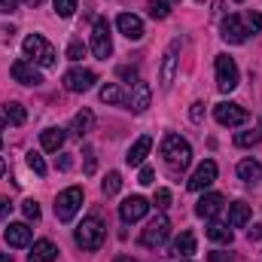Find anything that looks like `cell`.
<instances>
[{"mask_svg":"<svg viewBox=\"0 0 262 262\" xmlns=\"http://www.w3.org/2000/svg\"><path fill=\"white\" fill-rule=\"evenodd\" d=\"M213 180H216V162H210V159H207V162H201V165H198L195 174L189 177V189H192V192H201V189H207Z\"/></svg>","mask_w":262,"mask_h":262,"instance_id":"5bb4252c","label":"cell"},{"mask_svg":"<svg viewBox=\"0 0 262 262\" xmlns=\"http://www.w3.org/2000/svg\"><path fill=\"white\" fill-rule=\"evenodd\" d=\"M152 204H156L159 210H165V207L171 204V192H168V189H156V195H152Z\"/></svg>","mask_w":262,"mask_h":262,"instance_id":"d590c367","label":"cell"},{"mask_svg":"<svg viewBox=\"0 0 262 262\" xmlns=\"http://www.w3.org/2000/svg\"><path fill=\"white\" fill-rule=\"evenodd\" d=\"M259 143V131H238L235 134V146L247 149V146H256Z\"/></svg>","mask_w":262,"mask_h":262,"instance_id":"f546056e","label":"cell"},{"mask_svg":"<svg viewBox=\"0 0 262 262\" xmlns=\"http://www.w3.org/2000/svg\"><path fill=\"white\" fill-rule=\"evenodd\" d=\"M25 3H28V6H40L43 0H25Z\"/></svg>","mask_w":262,"mask_h":262,"instance_id":"681fc988","label":"cell"},{"mask_svg":"<svg viewBox=\"0 0 262 262\" xmlns=\"http://www.w3.org/2000/svg\"><path fill=\"white\" fill-rule=\"evenodd\" d=\"M58 259V247L52 244V241H37L34 247H31V253H28V262H55Z\"/></svg>","mask_w":262,"mask_h":262,"instance_id":"d6986e66","label":"cell"},{"mask_svg":"<svg viewBox=\"0 0 262 262\" xmlns=\"http://www.w3.org/2000/svg\"><path fill=\"white\" fill-rule=\"evenodd\" d=\"M177 52H180V40H171V46H168V52H165V58H162V73H159L162 89H171V82H174V73H177Z\"/></svg>","mask_w":262,"mask_h":262,"instance_id":"7c38bea8","label":"cell"},{"mask_svg":"<svg viewBox=\"0 0 262 262\" xmlns=\"http://www.w3.org/2000/svg\"><path fill=\"white\" fill-rule=\"evenodd\" d=\"M223 204H226V198L220 195V192H207V195L195 204V213L198 216H204V220H213V216L223 210Z\"/></svg>","mask_w":262,"mask_h":262,"instance_id":"ac0fdd59","label":"cell"},{"mask_svg":"<svg viewBox=\"0 0 262 262\" xmlns=\"http://www.w3.org/2000/svg\"><path fill=\"white\" fill-rule=\"evenodd\" d=\"M92 128H95V113H92V110H79V113L73 116V122H70V131H73L76 137H85Z\"/></svg>","mask_w":262,"mask_h":262,"instance_id":"44dd1931","label":"cell"},{"mask_svg":"<svg viewBox=\"0 0 262 262\" xmlns=\"http://www.w3.org/2000/svg\"><path fill=\"white\" fill-rule=\"evenodd\" d=\"M119 76H122L125 82H140V79H137V70H134V67H119Z\"/></svg>","mask_w":262,"mask_h":262,"instance_id":"ab89813d","label":"cell"},{"mask_svg":"<svg viewBox=\"0 0 262 262\" xmlns=\"http://www.w3.org/2000/svg\"><path fill=\"white\" fill-rule=\"evenodd\" d=\"M250 241H262V226H253L250 229Z\"/></svg>","mask_w":262,"mask_h":262,"instance_id":"bcb514c9","label":"cell"},{"mask_svg":"<svg viewBox=\"0 0 262 262\" xmlns=\"http://www.w3.org/2000/svg\"><path fill=\"white\" fill-rule=\"evenodd\" d=\"M207 238L216 241V244H232V229L223 226V223H210L207 226Z\"/></svg>","mask_w":262,"mask_h":262,"instance_id":"83f0119b","label":"cell"},{"mask_svg":"<svg viewBox=\"0 0 262 262\" xmlns=\"http://www.w3.org/2000/svg\"><path fill=\"white\" fill-rule=\"evenodd\" d=\"M0 262H12V256L9 253H0Z\"/></svg>","mask_w":262,"mask_h":262,"instance_id":"c3c4849f","label":"cell"},{"mask_svg":"<svg viewBox=\"0 0 262 262\" xmlns=\"http://www.w3.org/2000/svg\"><path fill=\"white\" fill-rule=\"evenodd\" d=\"M116 28H119V34L122 37H128V40H143V21L137 18V15H131V12H122L119 18H116Z\"/></svg>","mask_w":262,"mask_h":262,"instance_id":"9a60e30c","label":"cell"},{"mask_svg":"<svg viewBox=\"0 0 262 262\" xmlns=\"http://www.w3.org/2000/svg\"><path fill=\"white\" fill-rule=\"evenodd\" d=\"M149 98H152V92H149V85L146 82H134V92H131L128 104L134 113H143L146 107H149Z\"/></svg>","mask_w":262,"mask_h":262,"instance_id":"ffe728a7","label":"cell"},{"mask_svg":"<svg viewBox=\"0 0 262 262\" xmlns=\"http://www.w3.org/2000/svg\"><path fill=\"white\" fill-rule=\"evenodd\" d=\"M186 262H189V259H186Z\"/></svg>","mask_w":262,"mask_h":262,"instance_id":"db71d44e","label":"cell"},{"mask_svg":"<svg viewBox=\"0 0 262 262\" xmlns=\"http://www.w3.org/2000/svg\"><path fill=\"white\" fill-rule=\"evenodd\" d=\"M95 171V156H92V149L85 146V174H92Z\"/></svg>","mask_w":262,"mask_h":262,"instance_id":"7bdbcfd3","label":"cell"},{"mask_svg":"<svg viewBox=\"0 0 262 262\" xmlns=\"http://www.w3.org/2000/svg\"><path fill=\"white\" fill-rule=\"evenodd\" d=\"M70 165H73V159H70V156H61V159H58V168H61V171H70Z\"/></svg>","mask_w":262,"mask_h":262,"instance_id":"ee69618b","label":"cell"},{"mask_svg":"<svg viewBox=\"0 0 262 262\" xmlns=\"http://www.w3.org/2000/svg\"><path fill=\"white\" fill-rule=\"evenodd\" d=\"M168 235H171V220H168L165 213H159V216L143 229L140 244H143V247H159V244H165V241H168Z\"/></svg>","mask_w":262,"mask_h":262,"instance_id":"8992f818","label":"cell"},{"mask_svg":"<svg viewBox=\"0 0 262 262\" xmlns=\"http://www.w3.org/2000/svg\"><path fill=\"white\" fill-rule=\"evenodd\" d=\"M9 73H12V79L15 82H21V85H40L43 82V76H40V70L31 64V61H12V67H9Z\"/></svg>","mask_w":262,"mask_h":262,"instance_id":"4fadbf2b","label":"cell"},{"mask_svg":"<svg viewBox=\"0 0 262 262\" xmlns=\"http://www.w3.org/2000/svg\"><path fill=\"white\" fill-rule=\"evenodd\" d=\"M149 149H152V137H149V134H143V137H137V140L128 146V152H125V162H128L131 168L143 165V159L149 156Z\"/></svg>","mask_w":262,"mask_h":262,"instance_id":"2e32d148","label":"cell"},{"mask_svg":"<svg viewBox=\"0 0 262 262\" xmlns=\"http://www.w3.org/2000/svg\"><path fill=\"white\" fill-rule=\"evenodd\" d=\"M113 262H137V259H134V256H116Z\"/></svg>","mask_w":262,"mask_h":262,"instance_id":"7dc6e473","label":"cell"},{"mask_svg":"<svg viewBox=\"0 0 262 262\" xmlns=\"http://www.w3.org/2000/svg\"><path fill=\"white\" fill-rule=\"evenodd\" d=\"M18 0H0V12H12Z\"/></svg>","mask_w":262,"mask_h":262,"instance_id":"f6af8a7d","label":"cell"},{"mask_svg":"<svg viewBox=\"0 0 262 262\" xmlns=\"http://www.w3.org/2000/svg\"><path fill=\"white\" fill-rule=\"evenodd\" d=\"M244 21H247V31H262V15H259V12H253V9H250Z\"/></svg>","mask_w":262,"mask_h":262,"instance_id":"8d00e7d4","label":"cell"},{"mask_svg":"<svg viewBox=\"0 0 262 262\" xmlns=\"http://www.w3.org/2000/svg\"><path fill=\"white\" fill-rule=\"evenodd\" d=\"M247 25L238 18V15H226L223 21H220V37L226 40V43H232V46H241L244 40H247Z\"/></svg>","mask_w":262,"mask_h":262,"instance_id":"9c48e42d","label":"cell"},{"mask_svg":"<svg viewBox=\"0 0 262 262\" xmlns=\"http://www.w3.org/2000/svg\"><path fill=\"white\" fill-rule=\"evenodd\" d=\"M3 171H6V165H3V159H0V177H3Z\"/></svg>","mask_w":262,"mask_h":262,"instance_id":"816d5d0a","label":"cell"},{"mask_svg":"<svg viewBox=\"0 0 262 262\" xmlns=\"http://www.w3.org/2000/svg\"><path fill=\"white\" fill-rule=\"evenodd\" d=\"M79 207H82V189L79 186H70V189H64L61 195L55 198V216L61 223H70Z\"/></svg>","mask_w":262,"mask_h":262,"instance_id":"277c9868","label":"cell"},{"mask_svg":"<svg viewBox=\"0 0 262 262\" xmlns=\"http://www.w3.org/2000/svg\"><path fill=\"white\" fill-rule=\"evenodd\" d=\"M168 12H171V6L165 0H149V15L152 18H168Z\"/></svg>","mask_w":262,"mask_h":262,"instance_id":"1f68e13d","label":"cell"},{"mask_svg":"<svg viewBox=\"0 0 262 262\" xmlns=\"http://www.w3.org/2000/svg\"><path fill=\"white\" fill-rule=\"evenodd\" d=\"M189 119H192V122H201V119H204V104H201V101H195V104H192Z\"/></svg>","mask_w":262,"mask_h":262,"instance_id":"74e56055","label":"cell"},{"mask_svg":"<svg viewBox=\"0 0 262 262\" xmlns=\"http://www.w3.org/2000/svg\"><path fill=\"white\" fill-rule=\"evenodd\" d=\"M3 119H6L9 125H25V107H21L18 101L3 104Z\"/></svg>","mask_w":262,"mask_h":262,"instance_id":"484cf974","label":"cell"},{"mask_svg":"<svg viewBox=\"0 0 262 262\" xmlns=\"http://www.w3.org/2000/svg\"><path fill=\"white\" fill-rule=\"evenodd\" d=\"M82 55H85V46H82L79 40H70V46H67V58H70V61H82Z\"/></svg>","mask_w":262,"mask_h":262,"instance_id":"836d02e7","label":"cell"},{"mask_svg":"<svg viewBox=\"0 0 262 262\" xmlns=\"http://www.w3.org/2000/svg\"><path fill=\"white\" fill-rule=\"evenodd\" d=\"M149 213V201L143 195H131L125 198L122 204H119V216H122V223H137V220H143Z\"/></svg>","mask_w":262,"mask_h":262,"instance_id":"8fae6325","label":"cell"},{"mask_svg":"<svg viewBox=\"0 0 262 262\" xmlns=\"http://www.w3.org/2000/svg\"><path fill=\"white\" fill-rule=\"evenodd\" d=\"M55 3V12L61 15V18H70L73 12H76V0H52Z\"/></svg>","mask_w":262,"mask_h":262,"instance_id":"d6a6232c","label":"cell"},{"mask_svg":"<svg viewBox=\"0 0 262 262\" xmlns=\"http://www.w3.org/2000/svg\"><path fill=\"white\" fill-rule=\"evenodd\" d=\"M92 52H95V58H110V52H113V37H110V25H107V18H98L95 21V28H92Z\"/></svg>","mask_w":262,"mask_h":262,"instance_id":"5b68a950","label":"cell"},{"mask_svg":"<svg viewBox=\"0 0 262 262\" xmlns=\"http://www.w3.org/2000/svg\"><path fill=\"white\" fill-rule=\"evenodd\" d=\"M162 156H165V162H168L171 171H186L189 162H192V146L180 134H168L165 143H162Z\"/></svg>","mask_w":262,"mask_h":262,"instance_id":"6da1fadb","label":"cell"},{"mask_svg":"<svg viewBox=\"0 0 262 262\" xmlns=\"http://www.w3.org/2000/svg\"><path fill=\"white\" fill-rule=\"evenodd\" d=\"M31 238H34V232H31L28 223H9V229H6V244L9 247H28Z\"/></svg>","mask_w":262,"mask_h":262,"instance_id":"e0dca14e","label":"cell"},{"mask_svg":"<svg viewBox=\"0 0 262 262\" xmlns=\"http://www.w3.org/2000/svg\"><path fill=\"white\" fill-rule=\"evenodd\" d=\"M104 235H107V226L101 223V216L98 213H92V216H85L79 226H76V247H82V250H101V244H104Z\"/></svg>","mask_w":262,"mask_h":262,"instance_id":"7a4b0ae2","label":"cell"},{"mask_svg":"<svg viewBox=\"0 0 262 262\" xmlns=\"http://www.w3.org/2000/svg\"><path fill=\"white\" fill-rule=\"evenodd\" d=\"M238 177H241L244 183H259L262 180V165L256 159H244V162L238 165Z\"/></svg>","mask_w":262,"mask_h":262,"instance_id":"7402d4cb","label":"cell"},{"mask_svg":"<svg viewBox=\"0 0 262 262\" xmlns=\"http://www.w3.org/2000/svg\"><path fill=\"white\" fill-rule=\"evenodd\" d=\"M238 3H244V0H238Z\"/></svg>","mask_w":262,"mask_h":262,"instance_id":"f5cc1de1","label":"cell"},{"mask_svg":"<svg viewBox=\"0 0 262 262\" xmlns=\"http://www.w3.org/2000/svg\"><path fill=\"white\" fill-rule=\"evenodd\" d=\"M9 213H12V201L3 195V198H0V220H6Z\"/></svg>","mask_w":262,"mask_h":262,"instance_id":"b9f144b4","label":"cell"},{"mask_svg":"<svg viewBox=\"0 0 262 262\" xmlns=\"http://www.w3.org/2000/svg\"><path fill=\"white\" fill-rule=\"evenodd\" d=\"M25 55L31 58V64H40V67H55V49L49 46V40L46 37H40V34H31V37H25Z\"/></svg>","mask_w":262,"mask_h":262,"instance_id":"3957f363","label":"cell"},{"mask_svg":"<svg viewBox=\"0 0 262 262\" xmlns=\"http://www.w3.org/2000/svg\"><path fill=\"white\" fill-rule=\"evenodd\" d=\"M213 116H216V122L226 125V128H238V125L247 122V110L238 107V104H229V101L216 104V107H213Z\"/></svg>","mask_w":262,"mask_h":262,"instance_id":"ba28073f","label":"cell"},{"mask_svg":"<svg viewBox=\"0 0 262 262\" xmlns=\"http://www.w3.org/2000/svg\"><path fill=\"white\" fill-rule=\"evenodd\" d=\"M101 189H104V195H116V192L122 189V174H119V171H110L107 180L101 183Z\"/></svg>","mask_w":262,"mask_h":262,"instance_id":"f1b7e54d","label":"cell"},{"mask_svg":"<svg viewBox=\"0 0 262 262\" xmlns=\"http://www.w3.org/2000/svg\"><path fill=\"white\" fill-rule=\"evenodd\" d=\"M21 210H25V216H28V220H40V204H37L34 198H28V201L21 204Z\"/></svg>","mask_w":262,"mask_h":262,"instance_id":"e575fe53","label":"cell"},{"mask_svg":"<svg viewBox=\"0 0 262 262\" xmlns=\"http://www.w3.org/2000/svg\"><path fill=\"white\" fill-rule=\"evenodd\" d=\"M152 180H156V171H152V168H140V180H137V183H143V186H149Z\"/></svg>","mask_w":262,"mask_h":262,"instance_id":"60d3db41","label":"cell"},{"mask_svg":"<svg viewBox=\"0 0 262 262\" xmlns=\"http://www.w3.org/2000/svg\"><path fill=\"white\" fill-rule=\"evenodd\" d=\"M247 220H250V204H247V201H235V204H229V223H232L235 229L247 226Z\"/></svg>","mask_w":262,"mask_h":262,"instance_id":"cb8c5ba5","label":"cell"},{"mask_svg":"<svg viewBox=\"0 0 262 262\" xmlns=\"http://www.w3.org/2000/svg\"><path fill=\"white\" fill-rule=\"evenodd\" d=\"M235 256L232 253H226V250H213L210 256H207V262H232Z\"/></svg>","mask_w":262,"mask_h":262,"instance_id":"f35d334b","label":"cell"},{"mask_svg":"<svg viewBox=\"0 0 262 262\" xmlns=\"http://www.w3.org/2000/svg\"><path fill=\"white\" fill-rule=\"evenodd\" d=\"M40 143H43L46 152H58V149L64 146V131L61 128H46L40 134Z\"/></svg>","mask_w":262,"mask_h":262,"instance_id":"603a6c76","label":"cell"},{"mask_svg":"<svg viewBox=\"0 0 262 262\" xmlns=\"http://www.w3.org/2000/svg\"><path fill=\"white\" fill-rule=\"evenodd\" d=\"M98 82V76L85 67H70L64 73V89L67 92H89L92 85Z\"/></svg>","mask_w":262,"mask_h":262,"instance_id":"30bf717a","label":"cell"},{"mask_svg":"<svg viewBox=\"0 0 262 262\" xmlns=\"http://www.w3.org/2000/svg\"><path fill=\"white\" fill-rule=\"evenodd\" d=\"M0 146H3V119H0Z\"/></svg>","mask_w":262,"mask_h":262,"instance_id":"f907efd6","label":"cell"},{"mask_svg":"<svg viewBox=\"0 0 262 262\" xmlns=\"http://www.w3.org/2000/svg\"><path fill=\"white\" fill-rule=\"evenodd\" d=\"M101 101H104V104H128V98L122 95V89H119L116 82H107V85L101 89Z\"/></svg>","mask_w":262,"mask_h":262,"instance_id":"4316f807","label":"cell"},{"mask_svg":"<svg viewBox=\"0 0 262 262\" xmlns=\"http://www.w3.org/2000/svg\"><path fill=\"white\" fill-rule=\"evenodd\" d=\"M177 256H192L195 253V235L192 232H180V238L174 241V247H171Z\"/></svg>","mask_w":262,"mask_h":262,"instance_id":"d4e9b609","label":"cell"},{"mask_svg":"<svg viewBox=\"0 0 262 262\" xmlns=\"http://www.w3.org/2000/svg\"><path fill=\"white\" fill-rule=\"evenodd\" d=\"M25 162H28V168H31L37 177H46V162H43V156H40V152H28V159H25Z\"/></svg>","mask_w":262,"mask_h":262,"instance_id":"4dcf8cb0","label":"cell"},{"mask_svg":"<svg viewBox=\"0 0 262 262\" xmlns=\"http://www.w3.org/2000/svg\"><path fill=\"white\" fill-rule=\"evenodd\" d=\"M238 79H241V73H238L235 58L216 55V89H220V92H232V89L238 85Z\"/></svg>","mask_w":262,"mask_h":262,"instance_id":"52a82bcc","label":"cell"}]
</instances>
